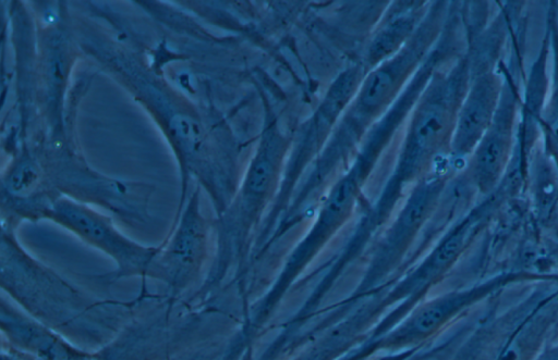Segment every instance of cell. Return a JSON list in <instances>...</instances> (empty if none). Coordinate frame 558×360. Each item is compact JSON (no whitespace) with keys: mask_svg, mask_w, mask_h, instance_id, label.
<instances>
[{"mask_svg":"<svg viewBox=\"0 0 558 360\" xmlns=\"http://www.w3.org/2000/svg\"><path fill=\"white\" fill-rule=\"evenodd\" d=\"M87 360H93L92 358L87 359Z\"/></svg>","mask_w":558,"mask_h":360,"instance_id":"cell-18","label":"cell"},{"mask_svg":"<svg viewBox=\"0 0 558 360\" xmlns=\"http://www.w3.org/2000/svg\"><path fill=\"white\" fill-rule=\"evenodd\" d=\"M501 125H495L492 128L481 144L475 157L474 178L484 193L490 191L496 186L506 165L508 151L507 122L504 126Z\"/></svg>","mask_w":558,"mask_h":360,"instance_id":"cell-11","label":"cell"},{"mask_svg":"<svg viewBox=\"0 0 558 360\" xmlns=\"http://www.w3.org/2000/svg\"><path fill=\"white\" fill-rule=\"evenodd\" d=\"M361 173V170L352 171L332 188L320 210L317 222L308 236L291 257L276 287H274L268 297L265 298V305L267 307L270 308L271 305L279 300L281 294L286 291L287 287L290 285L291 280L293 281L299 271L306 265L307 261L314 257L326 239H328L345 220L357 195L359 175Z\"/></svg>","mask_w":558,"mask_h":360,"instance_id":"cell-6","label":"cell"},{"mask_svg":"<svg viewBox=\"0 0 558 360\" xmlns=\"http://www.w3.org/2000/svg\"><path fill=\"white\" fill-rule=\"evenodd\" d=\"M46 214L113 260L116 269L108 275L111 281L132 276L150 278L159 247L132 240L109 218L69 198L54 200Z\"/></svg>","mask_w":558,"mask_h":360,"instance_id":"cell-2","label":"cell"},{"mask_svg":"<svg viewBox=\"0 0 558 360\" xmlns=\"http://www.w3.org/2000/svg\"><path fill=\"white\" fill-rule=\"evenodd\" d=\"M413 21L414 17L408 13L390 20L374 38L369 57L378 60L392 53L412 32Z\"/></svg>","mask_w":558,"mask_h":360,"instance_id":"cell-13","label":"cell"},{"mask_svg":"<svg viewBox=\"0 0 558 360\" xmlns=\"http://www.w3.org/2000/svg\"><path fill=\"white\" fill-rule=\"evenodd\" d=\"M486 209L483 206L459 222L423 262L384 298L385 306L405 299L399 311L403 312L441 281L480 232L487 214Z\"/></svg>","mask_w":558,"mask_h":360,"instance_id":"cell-4","label":"cell"},{"mask_svg":"<svg viewBox=\"0 0 558 360\" xmlns=\"http://www.w3.org/2000/svg\"><path fill=\"white\" fill-rule=\"evenodd\" d=\"M281 159V146L278 137L270 134L262 142L247 171L243 185V204L255 206L271 188Z\"/></svg>","mask_w":558,"mask_h":360,"instance_id":"cell-10","label":"cell"},{"mask_svg":"<svg viewBox=\"0 0 558 360\" xmlns=\"http://www.w3.org/2000/svg\"><path fill=\"white\" fill-rule=\"evenodd\" d=\"M3 347L26 360H87L90 355L4 298L1 300Z\"/></svg>","mask_w":558,"mask_h":360,"instance_id":"cell-7","label":"cell"},{"mask_svg":"<svg viewBox=\"0 0 558 360\" xmlns=\"http://www.w3.org/2000/svg\"><path fill=\"white\" fill-rule=\"evenodd\" d=\"M441 188L442 183L434 179L422 183L413 191L380 243L360 291L364 293L377 285L399 264L415 232L435 206Z\"/></svg>","mask_w":558,"mask_h":360,"instance_id":"cell-5","label":"cell"},{"mask_svg":"<svg viewBox=\"0 0 558 360\" xmlns=\"http://www.w3.org/2000/svg\"><path fill=\"white\" fill-rule=\"evenodd\" d=\"M175 140L185 152L194 151L199 145L201 132L197 125L187 117L178 115L170 123Z\"/></svg>","mask_w":558,"mask_h":360,"instance_id":"cell-15","label":"cell"},{"mask_svg":"<svg viewBox=\"0 0 558 360\" xmlns=\"http://www.w3.org/2000/svg\"><path fill=\"white\" fill-rule=\"evenodd\" d=\"M39 175L36 166L28 160L16 163L5 177V187L14 196L28 194L38 182Z\"/></svg>","mask_w":558,"mask_h":360,"instance_id":"cell-14","label":"cell"},{"mask_svg":"<svg viewBox=\"0 0 558 360\" xmlns=\"http://www.w3.org/2000/svg\"><path fill=\"white\" fill-rule=\"evenodd\" d=\"M489 305L464 342V360H536L558 326V278L504 309Z\"/></svg>","mask_w":558,"mask_h":360,"instance_id":"cell-1","label":"cell"},{"mask_svg":"<svg viewBox=\"0 0 558 360\" xmlns=\"http://www.w3.org/2000/svg\"><path fill=\"white\" fill-rule=\"evenodd\" d=\"M536 360H558V326Z\"/></svg>","mask_w":558,"mask_h":360,"instance_id":"cell-16","label":"cell"},{"mask_svg":"<svg viewBox=\"0 0 558 360\" xmlns=\"http://www.w3.org/2000/svg\"><path fill=\"white\" fill-rule=\"evenodd\" d=\"M410 55L401 54L368 76L359 98L361 108L375 109L388 99L405 66L410 64Z\"/></svg>","mask_w":558,"mask_h":360,"instance_id":"cell-12","label":"cell"},{"mask_svg":"<svg viewBox=\"0 0 558 360\" xmlns=\"http://www.w3.org/2000/svg\"><path fill=\"white\" fill-rule=\"evenodd\" d=\"M553 128H554V133L555 135L557 136L558 138V117L556 119V121L554 122L553 124Z\"/></svg>","mask_w":558,"mask_h":360,"instance_id":"cell-17","label":"cell"},{"mask_svg":"<svg viewBox=\"0 0 558 360\" xmlns=\"http://www.w3.org/2000/svg\"><path fill=\"white\" fill-rule=\"evenodd\" d=\"M448 90L447 86L438 88L416 112L400 161L403 176L417 171L440 144L449 121Z\"/></svg>","mask_w":558,"mask_h":360,"instance_id":"cell-8","label":"cell"},{"mask_svg":"<svg viewBox=\"0 0 558 360\" xmlns=\"http://www.w3.org/2000/svg\"><path fill=\"white\" fill-rule=\"evenodd\" d=\"M206 259L207 228L199 211L198 195L194 193L171 238L159 247L150 278L165 283L177 297L199 280Z\"/></svg>","mask_w":558,"mask_h":360,"instance_id":"cell-3","label":"cell"},{"mask_svg":"<svg viewBox=\"0 0 558 360\" xmlns=\"http://www.w3.org/2000/svg\"><path fill=\"white\" fill-rule=\"evenodd\" d=\"M495 104V89L492 82L483 79L471 90L462 105L454 135V147L466 151L473 147L489 122Z\"/></svg>","mask_w":558,"mask_h":360,"instance_id":"cell-9","label":"cell"}]
</instances>
